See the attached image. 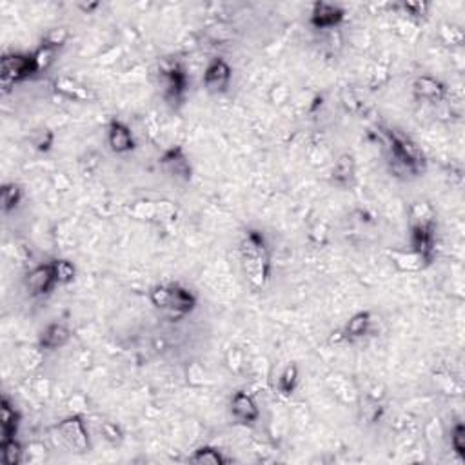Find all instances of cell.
Masks as SVG:
<instances>
[{"instance_id":"16","label":"cell","mask_w":465,"mask_h":465,"mask_svg":"<svg viewBox=\"0 0 465 465\" xmlns=\"http://www.w3.org/2000/svg\"><path fill=\"white\" fill-rule=\"evenodd\" d=\"M355 176H356L355 156L351 155V153H342V155L336 158L335 165H333L331 180H333L335 185H338V187H347V185L353 184Z\"/></svg>"},{"instance_id":"21","label":"cell","mask_w":465,"mask_h":465,"mask_svg":"<svg viewBox=\"0 0 465 465\" xmlns=\"http://www.w3.org/2000/svg\"><path fill=\"white\" fill-rule=\"evenodd\" d=\"M22 202V187L15 182H8L0 189V207L4 215H10L21 205Z\"/></svg>"},{"instance_id":"34","label":"cell","mask_w":465,"mask_h":465,"mask_svg":"<svg viewBox=\"0 0 465 465\" xmlns=\"http://www.w3.org/2000/svg\"><path fill=\"white\" fill-rule=\"evenodd\" d=\"M451 445L456 451V455L465 456V425L456 424L451 433Z\"/></svg>"},{"instance_id":"12","label":"cell","mask_w":465,"mask_h":465,"mask_svg":"<svg viewBox=\"0 0 465 465\" xmlns=\"http://www.w3.org/2000/svg\"><path fill=\"white\" fill-rule=\"evenodd\" d=\"M231 413L242 424H255L260 418V409L255 398L247 395L245 391H236L235 395L231 396Z\"/></svg>"},{"instance_id":"6","label":"cell","mask_w":465,"mask_h":465,"mask_svg":"<svg viewBox=\"0 0 465 465\" xmlns=\"http://www.w3.org/2000/svg\"><path fill=\"white\" fill-rule=\"evenodd\" d=\"M24 285L31 296L50 295L51 291L55 289V285H59L51 262L50 264L35 265L33 269L28 271V275L24 276Z\"/></svg>"},{"instance_id":"19","label":"cell","mask_w":465,"mask_h":465,"mask_svg":"<svg viewBox=\"0 0 465 465\" xmlns=\"http://www.w3.org/2000/svg\"><path fill=\"white\" fill-rule=\"evenodd\" d=\"M371 324H373V316H371L369 311H360V313H355L351 316L344 331L345 340H358V338H364L371 329Z\"/></svg>"},{"instance_id":"36","label":"cell","mask_w":465,"mask_h":465,"mask_svg":"<svg viewBox=\"0 0 465 465\" xmlns=\"http://www.w3.org/2000/svg\"><path fill=\"white\" fill-rule=\"evenodd\" d=\"M404 11L413 19H424L427 15V10H429V4L427 2H404L402 4Z\"/></svg>"},{"instance_id":"4","label":"cell","mask_w":465,"mask_h":465,"mask_svg":"<svg viewBox=\"0 0 465 465\" xmlns=\"http://www.w3.org/2000/svg\"><path fill=\"white\" fill-rule=\"evenodd\" d=\"M56 433H59L62 444L73 453L82 455V453L90 451V435H87L84 420H82V415H71L64 418L61 424L56 425Z\"/></svg>"},{"instance_id":"27","label":"cell","mask_w":465,"mask_h":465,"mask_svg":"<svg viewBox=\"0 0 465 465\" xmlns=\"http://www.w3.org/2000/svg\"><path fill=\"white\" fill-rule=\"evenodd\" d=\"M30 142L37 151H41V153H48V151L53 147L55 135H53V131L48 130V127H42V130H35L33 133H31Z\"/></svg>"},{"instance_id":"24","label":"cell","mask_w":465,"mask_h":465,"mask_svg":"<svg viewBox=\"0 0 465 465\" xmlns=\"http://www.w3.org/2000/svg\"><path fill=\"white\" fill-rule=\"evenodd\" d=\"M298 378H300L298 365L296 364L285 365V369L282 371L280 378H278V393L284 396L293 395L296 389V385H298Z\"/></svg>"},{"instance_id":"23","label":"cell","mask_w":465,"mask_h":465,"mask_svg":"<svg viewBox=\"0 0 465 465\" xmlns=\"http://www.w3.org/2000/svg\"><path fill=\"white\" fill-rule=\"evenodd\" d=\"M191 464H200V465H224L227 464V458L222 455L220 451L209 445L198 447V449L189 456Z\"/></svg>"},{"instance_id":"39","label":"cell","mask_w":465,"mask_h":465,"mask_svg":"<svg viewBox=\"0 0 465 465\" xmlns=\"http://www.w3.org/2000/svg\"><path fill=\"white\" fill-rule=\"evenodd\" d=\"M285 99H287V90H285L284 85H275L273 91H271V101L275 102V104H282Z\"/></svg>"},{"instance_id":"30","label":"cell","mask_w":465,"mask_h":465,"mask_svg":"<svg viewBox=\"0 0 465 465\" xmlns=\"http://www.w3.org/2000/svg\"><path fill=\"white\" fill-rule=\"evenodd\" d=\"M149 300L156 309L167 311V305H169V285H155L149 291Z\"/></svg>"},{"instance_id":"14","label":"cell","mask_w":465,"mask_h":465,"mask_svg":"<svg viewBox=\"0 0 465 465\" xmlns=\"http://www.w3.org/2000/svg\"><path fill=\"white\" fill-rule=\"evenodd\" d=\"M71 340V331L68 325L59 324V322H53V324L45 325L44 329L41 331V336H39V347L42 351H56L64 347L68 342Z\"/></svg>"},{"instance_id":"8","label":"cell","mask_w":465,"mask_h":465,"mask_svg":"<svg viewBox=\"0 0 465 465\" xmlns=\"http://www.w3.org/2000/svg\"><path fill=\"white\" fill-rule=\"evenodd\" d=\"M435 224L411 225V249L424 256L429 264L435 258Z\"/></svg>"},{"instance_id":"15","label":"cell","mask_w":465,"mask_h":465,"mask_svg":"<svg viewBox=\"0 0 465 465\" xmlns=\"http://www.w3.org/2000/svg\"><path fill=\"white\" fill-rule=\"evenodd\" d=\"M21 427V413L17 411L13 402L10 400V396H2L0 402V440H10V438H17Z\"/></svg>"},{"instance_id":"5","label":"cell","mask_w":465,"mask_h":465,"mask_svg":"<svg viewBox=\"0 0 465 465\" xmlns=\"http://www.w3.org/2000/svg\"><path fill=\"white\" fill-rule=\"evenodd\" d=\"M231 79H233V70H231V65L220 59V56H216L213 61L207 64L204 71V87L209 93H215V95H220V93H225L227 87L231 84Z\"/></svg>"},{"instance_id":"28","label":"cell","mask_w":465,"mask_h":465,"mask_svg":"<svg viewBox=\"0 0 465 465\" xmlns=\"http://www.w3.org/2000/svg\"><path fill=\"white\" fill-rule=\"evenodd\" d=\"M68 41H70V31H68V28H53V30H48L44 33V37H42V45L56 51Z\"/></svg>"},{"instance_id":"33","label":"cell","mask_w":465,"mask_h":465,"mask_svg":"<svg viewBox=\"0 0 465 465\" xmlns=\"http://www.w3.org/2000/svg\"><path fill=\"white\" fill-rule=\"evenodd\" d=\"M225 364L229 367L233 373H240L244 369V353L238 347H231L227 353H225Z\"/></svg>"},{"instance_id":"3","label":"cell","mask_w":465,"mask_h":465,"mask_svg":"<svg viewBox=\"0 0 465 465\" xmlns=\"http://www.w3.org/2000/svg\"><path fill=\"white\" fill-rule=\"evenodd\" d=\"M39 75L31 53H8L0 61V85L2 93H10L15 84Z\"/></svg>"},{"instance_id":"20","label":"cell","mask_w":465,"mask_h":465,"mask_svg":"<svg viewBox=\"0 0 465 465\" xmlns=\"http://www.w3.org/2000/svg\"><path fill=\"white\" fill-rule=\"evenodd\" d=\"M55 91L59 95L65 96V99H73V101H91L93 93H91L85 85L81 82L73 81L70 76H61L55 81Z\"/></svg>"},{"instance_id":"7","label":"cell","mask_w":465,"mask_h":465,"mask_svg":"<svg viewBox=\"0 0 465 465\" xmlns=\"http://www.w3.org/2000/svg\"><path fill=\"white\" fill-rule=\"evenodd\" d=\"M345 11L329 2H315L311 8L309 22L315 30H335L344 22Z\"/></svg>"},{"instance_id":"38","label":"cell","mask_w":465,"mask_h":465,"mask_svg":"<svg viewBox=\"0 0 465 465\" xmlns=\"http://www.w3.org/2000/svg\"><path fill=\"white\" fill-rule=\"evenodd\" d=\"M70 409H71V413H73V415H81L82 411L85 409V405H87V402H85V398L82 395H76V396H73V398H71L70 400Z\"/></svg>"},{"instance_id":"18","label":"cell","mask_w":465,"mask_h":465,"mask_svg":"<svg viewBox=\"0 0 465 465\" xmlns=\"http://www.w3.org/2000/svg\"><path fill=\"white\" fill-rule=\"evenodd\" d=\"M389 258L393 264L404 273H416V271L425 269L429 262L425 260L424 256L415 253V251H389Z\"/></svg>"},{"instance_id":"9","label":"cell","mask_w":465,"mask_h":465,"mask_svg":"<svg viewBox=\"0 0 465 465\" xmlns=\"http://www.w3.org/2000/svg\"><path fill=\"white\" fill-rule=\"evenodd\" d=\"M107 144H110L111 151L116 155H125L136 147L135 135L127 124L122 121H113L107 127Z\"/></svg>"},{"instance_id":"31","label":"cell","mask_w":465,"mask_h":465,"mask_svg":"<svg viewBox=\"0 0 465 465\" xmlns=\"http://www.w3.org/2000/svg\"><path fill=\"white\" fill-rule=\"evenodd\" d=\"M131 213H133L136 218H142V220H153V218H156V202L151 200L136 202V204L131 207Z\"/></svg>"},{"instance_id":"26","label":"cell","mask_w":465,"mask_h":465,"mask_svg":"<svg viewBox=\"0 0 465 465\" xmlns=\"http://www.w3.org/2000/svg\"><path fill=\"white\" fill-rule=\"evenodd\" d=\"M435 224V209L429 202H415L411 205V225Z\"/></svg>"},{"instance_id":"11","label":"cell","mask_w":465,"mask_h":465,"mask_svg":"<svg viewBox=\"0 0 465 465\" xmlns=\"http://www.w3.org/2000/svg\"><path fill=\"white\" fill-rule=\"evenodd\" d=\"M158 164L164 167L171 176L180 178V180H191V164L185 156L182 147H171V149L164 151V155L161 156Z\"/></svg>"},{"instance_id":"17","label":"cell","mask_w":465,"mask_h":465,"mask_svg":"<svg viewBox=\"0 0 465 465\" xmlns=\"http://www.w3.org/2000/svg\"><path fill=\"white\" fill-rule=\"evenodd\" d=\"M413 91L418 99H424V101L431 102H440L444 101L445 96V85L440 81H436L429 75L418 76L415 82H413Z\"/></svg>"},{"instance_id":"32","label":"cell","mask_w":465,"mask_h":465,"mask_svg":"<svg viewBox=\"0 0 465 465\" xmlns=\"http://www.w3.org/2000/svg\"><path fill=\"white\" fill-rule=\"evenodd\" d=\"M101 435L104 436L105 442H110V444H121L124 440V433L116 424L113 422H102L101 425Z\"/></svg>"},{"instance_id":"13","label":"cell","mask_w":465,"mask_h":465,"mask_svg":"<svg viewBox=\"0 0 465 465\" xmlns=\"http://www.w3.org/2000/svg\"><path fill=\"white\" fill-rule=\"evenodd\" d=\"M162 79H164L165 99H169L173 102L180 101L182 95L185 93V87H187L185 71L178 64L169 65V68L162 70Z\"/></svg>"},{"instance_id":"2","label":"cell","mask_w":465,"mask_h":465,"mask_svg":"<svg viewBox=\"0 0 465 465\" xmlns=\"http://www.w3.org/2000/svg\"><path fill=\"white\" fill-rule=\"evenodd\" d=\"M387 144L391 151V165L395 175L416 176L425 169V156L416 142L398 130H387Z\"/></svg>"},{"instance_id":"29","label":"cell","mask_w":465,"mask_h":465,"mask_svg":"<svg viewBox=\"0 0 465 465\" xmlns=\"http://www.w3.org/2000/svg\"><path fill=\"white\" fill-rule=\"evenodd\" d=\"M33 61H35V65H37V71L39 73H42V71L50 70V65L55 62V55L56 51L51 50V48H45V45H39L33 53Z\"/></svg>"},{"instance_id":"40","label":"cell","mask_w":465,"mask_h":465,"mask_svg":"<svg viewBox=\"0 0 465 465\" xmlns=\"http://www.w3.org/2000/svg\"><path fill=\"white\" fill-rule=\"evenodd\" d=\"M99 6H101L99 2H93V4H79V8H81L84 13H91V11H95Z\"/></svg>"},{"instance_id":"1","label":"cell","mask_w":465,"mask_h":465,"mask_svg":"<svg viewBox=\"0 0 465 465\" xmlns=\"http://www.w3.org/2000/svg\"><path fill=\"white\" fill-rule=\"evenodd\" d=\"M240 262L245 280L253 291L265 289L271 278V253L265 236L258 229H247L242 236Z\"/></svg>"},{"instance_id":"10","label":"cell","mask_w":465,"mask_h":465,"mask_svg":"<svg viewBox=\"0 0 465 465\" xmlns=\"http://www.w3.org/2000/svg\"><path fill=\"white\" fill-rule=\"evenodd\" d=\"M195 307L196 296L193 295V291H189L184 285L169 284V305H167L165 313H169L175 318H182V316L189 315Z\"/></svg>"},{"instance_id":"25","label":"cell","mask_w":465,"mask_h":465,"mask_svg":"<svg viewBox=\"0 0 465 465\" xmlns=\"http://www.w3.org/2000/svg\"><path fill=\"white\" fill-rule=\"evenodd\" d=\"M53 273H55L56 284L59 285H70L76 278V267L73 262L65 260V258H55L51 262Z\"/></svg>"},{"instance_id":"35","label":"cell","mask_w":465,"mask_h":465,"mask_svg":"<svg viewBox=\"0 0 465 465\" xmlns=\"http://www.w3.org/2000/svg\"><path fill=\"white\" fill-rule=\"evenodd\" d=\"M442 39L447 44H462L464 42V31L458 25H444L442 28Z\"/></svg>"},{"instance_id":"22","label":"cell","mask_w":465,"mask_h":465,"mask_svg":"<svg viewBox=\"0 0 465 465\" xmlns=\"http://www.w3.org/2000/svg\"><path fill=\"white\" fill-rule=\"evenodd\" d=\"M24 447L17 438L0 440V460L4 465H21L24 462Z\"/></svg>"},{"instance_id":"37","label":"cell","mask_w":465,"mask_h":465,"mask_svg":"<svg viewBox=\"0 0 465 465\" xmlns=\"http://www.w3.org/2000/svg\"><path fill=\"white\" fill-rule=\"evenodd\" d=\"M204 371L200 369V365L198 364H193L189 367V369H187V382H189V384H193V385H200V384H204Z\"/></svg>"}]
</instances>
